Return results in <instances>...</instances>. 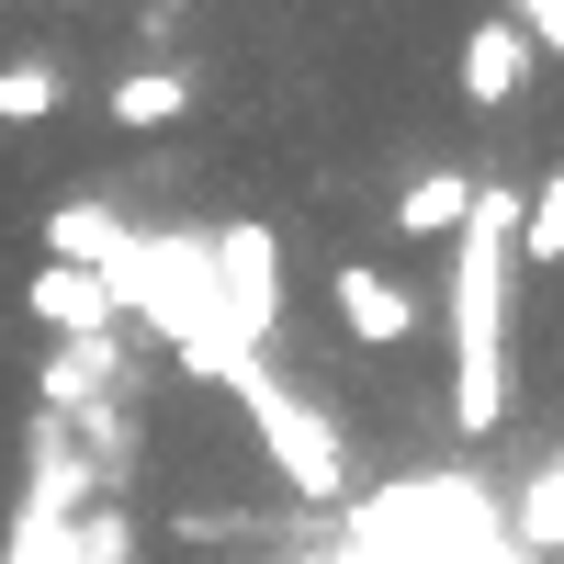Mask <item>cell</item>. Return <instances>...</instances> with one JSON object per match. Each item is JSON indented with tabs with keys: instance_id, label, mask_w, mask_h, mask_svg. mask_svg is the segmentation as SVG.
I'll return each instance as SVG.
<instances>
[{
	"instance_id": "cell-1",
	"label": "cell",
	"mask_w": 564,
	"mask_h": 564,
	"mask_svg": "<svg viewBox=\"0 0 564 564\" xmlns=\"http://www.w3.org/2000/svg\"><path fill=\"white\" fill-rule=\"evenodd\" d=\"M508 316H520V193L475 181V215L452 226V430L463 441H486L520 406Z\"/></svg>"
},
{
	"instance_id": "cell-13",
	"label": "cell",
	"mask_w": 564,
	"mask_h": 564,
	"mask_svg": "<svg viewBox=\"0 0 564 564\" xmlns=\"http://www.w3.org/2000/svg\"><path fill=\"white\" fill-rule=\"evenodd\" d=\"M508 23H520L542 57H564V0H508Z\"/></svg>"
},
{
	"instance_id": "cell-12",
	"label": "cell",
	"mask_w": 564,
	"mask_h": 564,
	"mask_svg": "<svg viewBox=\"0 0 564 564\" xmlns=\"http://www.w3.org/2000/svg\"><path fill=\"white\" fill-rule=\"evenodd\" d=\"M520 542L564 553V463H542V475H531V497H520Z\"/></svg>"
},
{
	"instance_id": "cell-2",
	"label": "cell",
	"mask_w": 564,
	"mask_h": 564,
	"mask_svg": "<svg viewBox=\"0 0 564 564\" xmlns=\"http://www.w3.org/2000/svg\"><path fill=\"white\" fill-rule=\"evenodd\" d=\"M215 384L238 395V417H249L260 463H271V475L294 486V497H339V486H350V430H339V417H327V406L294 384V372H271V361L249 350V361H226Z\"/></svg>"
},
{
	"instance_id": "cell-6",
	"label": "cell",
	"mask_w": 564,
	"mask_h": 564,
	"mask_svg": "<svg viewBox=\"0 0 564 564\" xmlns=\"http://www.w3.org/2000/svg\"><path fill=\"white\" fill-rule=\"evenodd\" d=\"M327 305H339V327H350L361 350H406L417 327H430V305H417L395 271H372V260H350L339 282H327Z\"/></svg>"
},
{
	"instance_id": "cell-3",
	"label": "cell",
	"mask_w": 564,
	"mask_h": 564,
	"mask_svg": "<svg viewBox=\"0 0 564 564\" xmlns=\"http://www.w3.org/2000/svg\"><path fill=\"white\" fill-rule=\"evenodd\" d=\"M215 249V305H226V339L260 350L271 327H282V249H271V226H226Z\"/></svg>"
},
{
	"instance_id": "cell-7",
	"label": "cell",
	"mask_w": 564,
	"mask_h": 564,
	"mask_svg": "<svg viewBox=\"0 0 564 564\" xmlns=\"http://www.w3.org/2000/svg\"><path fill=\"white\" fill-rule=\"evenodd\" d=\"M463 215H475V181H463V170H417L406 193L384 204V226H395V238H452Z\"/></svg>"
},
{
	"instance_id": "cell-5",
	"label": "cell",
	"mask_w": 564,
	"mask_h": 564,
	"mask_svg": "<svg viewBox=\"0 0 564 564\" xmlns=\"http://www.w3.org/2000/svg\"><path fill=\"white\" fill-rule=\"evenodd\" d=\"M531 57H542V45H531L520 23H508V12H486V23H463V57H452V79H463V102H475V113H508V102L531 90Z\"/></svg>"
},
{
	"instance_id": "cell-10",
	"label": "cell",
	"mask_w": 564,
	"mask_h": 564,
	"mask_svg": "<svg viewBox=\"0 0 564 564\" xmlns=\"http://www.w3.org/2000/svg\"><path fill=\"white\" fill-rule=\"evenodd\" d=\"M124 238H135V226H113L102 204H57V215H45V260H90V271H113Z\"/></svg>"
},
{
	"instance_id": "cell-8",
	"label": "cell",
	"mask_w": 564,
	"mask_h": 564,
	"mask_svg": "<svg viewBox=\"0 0 564 564\" xmlns=\"http://www.w3.org/2000/svg\"><path fill=\"white\" fill-rule=\"evenodd\" d=\"M68 113V68L57 57H12L0 68V135H45Z\"/></svg>"
},
{
	"instance_id": "cell-9",
	"label": "cell",
	"mask_w": 564,
	"mask_h": 564,
	"mask_svg": "<svg viewBox=\"0 0 564 564\" xmlns=\"http://www.w3.org/2000/svg\"><path fill=\"white\" fill-rule=\"evenodd\" d=\"M124 135H170L181 113H193V79H181V68H124L113 79V102H102Z\"/></svg>"
},
{
	"instance_id": "cell-11",
	"label": "cell",
	"mask_w": 564,
	"mask_h": 564,
	"mask_svg": "<svg viewBox=\"0 0 564 564\" xmlns=\"http://www.w3.org/2000/svg\"><path fill=\"white\" fill-rule=\"evenodd\" d=\"M520 260L531 271H564V159L520 193Z\"/></svg>"
},
{
	"instance_id": "cell-4",
	"label": "cell",
	"mask_w": 564,
	"mask_h": 564,
	"mask_svg": "<svg viewBox=\"0 0 564 564\" xmlns=\"http://www.w3.org/2000/svg\"><path fill=\"white\" fill-rule=\"evenodd\" d=\"M23 316H34V327H57V339H113V327H124L113 271H90V260H34Z\"/></svg>"
}]
</instances>
